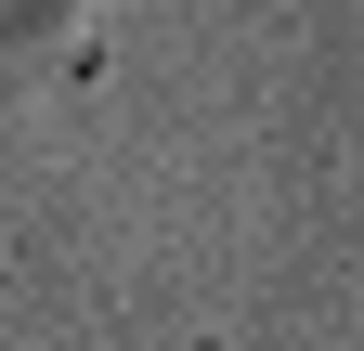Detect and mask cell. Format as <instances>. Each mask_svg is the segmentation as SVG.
<instances>
[{
    "label": "cell",
    "mask_w": 364,
    "mask_h": 351,
    "mask_svg": "<svg viewBox=\"0 0 364 351\" xmlns=\"http://www.w3.org/2000/svg\"><path fill=\"white\" fill-rule=\"evenodd\" d=\"M105 0H0V65H91Z\"/></svg>",
    "instance_id": "6da1fadb"
}]
</instances>
